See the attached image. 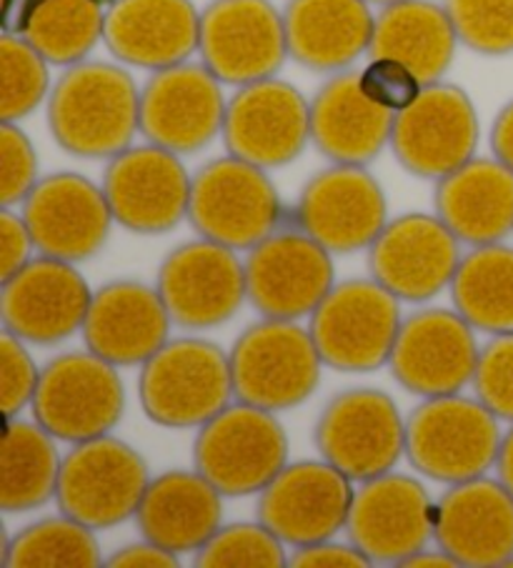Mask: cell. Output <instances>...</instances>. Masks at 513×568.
Returning a JSON list of instances; mask_svg holds the SVG:
<instances>
[{
  "label": "cell",
  "instance_id": "27",
  "mask_svg": "<svg viewBox=\"0 0 513 568\" xmlns=\"http://www.w3.org/2000/svg\"><path fill=\"white\" fill-rule=\"evenodd\" d=\"M171 323L158 288L138 281H113L93 293L83 338L88 351L113 366H143L168 344Z\"/></svg>",
  "mask_w": 513,
  "mask_h": 568
},
{
  "label": "cell",
  "instance_id": "44",
  "mask_svg": "<svg viewBox=\"0 0 513 568\" xmlns=\"http://www.w3.org/2000/svg\"><path fill=\"white\" fill-rule=\"evenodd\" d=\"M33 248L36 243L23 215L3 209V213H0V276H3V281L11 278L16 271H21L31 261Z\"/></svg>",
  "mask_w": 513,
  "mask_h": 568
},
{
  "label": "cell",
  "instance_id": "24",
  "mask_svg": "<svg viewBox=\"0 0 513 568\" xmlns=\"http://www.w3.org/2000/svg\"><path fill=\"white\" fill-rule=\"evenodd\" d=\"M23 221L41 256L78 263L103 248L115 221L105 191L86 175L56 173L23 201Z\"/></svg>",
  "mask_w": 513,
  "mask_h": 568
},
{
  "label": "cell",
  "instance_id": "19",
  "mask_svg": "<svg viewBox=\"0 0 513 568\" xmlns=\"http://www.w3.org/2000/svg\"><path fill=\"white\" fill-rule=\"evenodd\" d=\"M295 223L331 253L371 248L389 223L386 195L366 165L333 163L305 183Z\"/></svg>",
  "mask_w": 513,
  "mask_h": 568
},
{
  "label": "cell",
  "instance_id": "4",
  "mask_svg": "<svg viewBox=\"0 0 513 568\" xmlns=\"http://www.w3.org/2000/svg\"><path fill=\"white\" fill-rule=\"evenodd\" d=\"M189 219L201 239L251 251L283 223V205L265 169L225 155L193 175Z\"/></svg>",
  "mask_w": 513,
  "mask_h": 568
},
{
  "label": "cell",
  "instance_id": "51",
  "mask_svg": "<svg viewBox=\"0 0 513 568\" xmlns=\"http://www.w3.org/2000/svg\"><path fill=\"white\" fill-rule=\"evenodd\" d=\"M369 3H381V6H389V3H396V0H369Z\"/></svg>",
  "mask_w": 513,
  "mask_h": 568
},
{
  "label": "cell",
  "instance_id": "12",
  "mask_svg": "<svg viewBox=\"0 0 513 568\" xmlns=\"http://www.w3.org/2000/svg\"><path fill=\"white\" fill-rule=\"evenodd\" d=\"M199 53L221 83L273 78L289 58L283 13L271 0H213L201 13Z\"/></svg>",
  "mask_w": 513,
  "mask_h": 568
},
{
  "label": "cell",
  "instance_id": "43",
  "mask_svg": "<svg viewBox=\"0 0 513 568\" xmlns=\"http://www.w3.org/2000/svg\"><path fill=\"white\" fill-rule=\"evenodd\" d=\"M359 81L363 93L391 113L406 111L423 91L421 78L393 58H371L369 65L359 73Z\"/></svg>",
  "mask_w": 513,
  "mask_h": 568
},
{
  "label": "cell",
  "instance_id": "50",
  "mask_svg": "<svg viewBox=\"0 0 513 568\" xmlns=\"http://www.w3.org/2000/svg\"><path fill=\"white\" fill-rule=\"evenodd\" d=\"M401 566H406V568H421V566H431V568H453V566H459V564L453 561V558H451L449 554H443L441 548H439V551H426V548H423V551H419L416 556H411L409 561H403Z\"/></svg>",
  "mask_w": 513,
  "mask_h": 568
},
{
  "label": "cell",
  "instance_id": "39",
  "mask_svg": "<svg viewBox=\"0 0 513 568\" xmlns=\"http://www.w3.org/2000/svg\"><path fill=\"white\" fill-rule=\"evenodd\" d=\"M459 41L481 55L513 53V0H443Z\"/></svg>",
  "mask_w": 513,
  "mask_h": 568
},
{
  "label": "cell",
  "instance_id": "1",
  "mask_svg": "<svg viewBox=\"0 0 513 568\" xmlns=\"http://www.w3.org/2000/svg\"><path fill=\"white\" fill-rule=\"evenodd\" d=\"M48 123L63 151L78 159H113L141 131V91L121 65L83 61L53 85Z\"/></svg>",
  "mask_w": 513,
  "mask_h": 568
},
{
  "label": "cell",
  "instance_id": "21",
  "mask_svg": "<svg viewBox=\"0 0 513 568\" xmlns=\"http://www.w3.org/2000/svg\"><path fill=\"white\" fill-rule=\"evenodd\" d=\"M221 81L203 63H179L153 71L141 91V133L173 153H195L223 133Z\"/></svg>",
  "mask_w": 513,
  "mask_h": 568
},
{
  "label": "cell",
  "instance_id": "32",
  "mask_svg": "<svg viewBox=\"0 0 513 568\" xmlns=\"http://www.w3.org/2000/svg\"><path fill=\"white\" fill-rule=\"evenodd\" d=\"M456 43L459 36L446 8L433 0H396L376 16L371 58L401 61L429 85L449 71Z\"/></svg>",
  "mask_w": 513,
  "mask_h": 568
},
{
  "label": "cell",
  "instance_id": "3",
  "mask_svg": "<svg viewBox=\"0 0 513 568\" xmlns=\"http://www.w3.org/2000/svg\"><path fill=\"white\" fill-rule=\"evenodd\" d=\"M138 396L158 426L193 428L231 406V356L203 338H175L141 368Z\"/></svg>",
  "mask_w": 513,
  "mask_h": 568
},
{
  "label": "cell",
  "instance_id": "2",
  "mask_svg": "<svg viewBox=\"0 0 513 568\" xmlns=\"http://www.w3.org/2000/svg\"><path fill=\"white\" fill-rule=\"evenodd\" d=\"M499 416L461 394L423 398L406 418V456L421 476L461 484L496 468Z\"/></svg>",
  "mask_w": 513,
  "mask_h": 568
},
{
  "label": "cell",
  "instance_id": "41",
  "mask_svg": "<svg viewBox=\"0 0 513 568\" xmlns=\"http://www.w3.org/2000/svg\"><path fill=\"white\" fill-rule=\"evenodd\" d=\"M41 371L26 348V341L13 336L11 331H3L0 336V406L3 418L11 420L26 406L33 404Z\"/></svg>",
  "mask_w": 513,
  "mask_h": 568
},
{
  "label": "cell",
  "instance_id": "30",
  "mask_svg": "<svg viewBox=\"0 0 513 568\" xmlns=\"http://www.w3.org/2000/svg\"><path fill=\"white\" fill-rule=\"evenodd\" d=\"M436 215L466 246L503 243L513 233V171L493 159H471L439 181Z\"/></svg>",
  "mask_w": 513,
  "mask_h": 568
},
{
  "label": "cell",
  "instance_id": "14",
  "mask_svg": "<svg viewBox=\"0 0 513 568\" xmlns=\"http://www.w3.org/2000/svg\"><path fill=\"white\" fill-rule=\"evenodd\" d=\"M243 263L249 301L265 318L311 316L335 286L331 251L301 229H279L253 246Z\"/></svg>",
  "mask_w": 513,
  "mask_h": 568
},
{
  "label": "cell",
  "instance_id": "36",
  "mask_svg": "<svg viewBox=\"0 0 513 568\" xmlns=\"http://www.w3.org/2000/svg\"><path fill=\"white\" fill-rule=\"evenodd\" d=\"M3 564L16 568H93L101 566V548L93 528L63 514L18 531L6 546Z\"/></svg>",
  "mask_w": 513,
  "mask_h": 568
},
{
  "label": "cell",
  "instance_id": "8",
  "mask_svg": "<svg viewBox=\"0 0 513 568\" xmlns=\"http://www.w3.org/2000/svg\"><path fill=\"white\" fill-rule=\"evenodd\" d=\"M151 484L143 456L113 436L73 444L61 462L56 501L88 528H111L138 514Z\"/></svg>",
  "mask_w": 513,
  "mask_h": 568
},
{
  "label": "cell",
  "instance_id": "28",
  "mask_svg": "<svg viewBox=\"0 0 513 568\" xmlns=\"http://www.w3.org/2000/svg\"><path fill=\"white\" fill-rule=\"evenodd\" d=\"M393 121L363 93L359 73H335L311 101V141L333 163H371L391 143Z\"/></svg>",
  "mask_w": 513,
  "mask_h": 568
},
{
  "label": "cell",
  "instance_id": "40",
  "mask_svg": "<svg viewBox=\"0 0 513 568\" xmlns=\"http://www.w3.org/2000/svg\"><path fill=\"white\" fill-rule=\"evenodd\" d=\"M473 388L483 406L513 424V333H499L481 346Z\"/></svg>",
  "mask_w": 513,
  "mask_h": 568
},
{
  "label": "cell",
  "instance_id": "20",
  "mask_svg": "<svg viewBox=\"0 0 513 568\" xmlns=\"http://www.w3.org/2000/svg\"><path fill=\"white\" fill-rule=\"evenodd\" d=\"M353 496L351 478L329 462L289 464L261 491L259 521L285 546L329 541L346 528Z\"/></svg>",
  "mask_w": 513,
  "mask_h": 568
},
{
  "label": "cell",
  "instance_id": "6",
  "mask_svg": "<svg viewBox=\"0 0 513 568\" xmlns=\"http://www.w3.org/2000/svg\"><path fill=\"white\" fill-rule=\"evenodd\" d=\"M235 398L265 410H285L313 396L323 358L309 328L295 321L263 318L231 351Z\"/></svg>",
  "mask_w": 513,
  "mask_h": 568
},
{
  "label": "cell",
  "instance_id": "17",
  "mask_svg": "<svg viewBox=\"0 0 513 568\" xmlns=\"http://www.w3.org/2000/svg\"><path fill=\"white\" fill-rule=\"evenodd\" d=\"M191 185L179 153L155 143L113 155L103 175L115 223L133 233H165L189 219Z\"/></svg>",
  "mask_w": 513,
  "mask_h": 568
},
{
  "label": "cell",
  "instance_id": "25",
  "mask_svg": "<svg viewBox=\"0 0 513 568\" xmlns=\"http://www.w3.org/2000/svg\"><path fill=\"white\" fill-rule=\"evenodd\" d=\"M436 544L459 566L491 568L513 561V494L499 478L451 484L436 501Z\"/></svg>",
  "mask_w": 513,
  "mask_h": 568
},
{
  "label": "cell",
  "instance_id": "11",
  "mask_svg": "<svg viewBox=\"0 0 513 568\" xmlns=\"http://www.w3.org/2000/svg\"><path fill=\"white\" fill-rule=\"evenodd\" d=\"M479 115L466 91L451 83L423 85L406 111L396 113L391 149L419 179L441 181L476 159Z\"/></svg>",
  "mask_w": 513,
  "mask_h": 568
},
{
  "label": "cell",
  "instance_id": "47",
  "mask_svg": "<svg viewBox=\"0 0 513 568\" xmlns=\"http://www.w3.org/2000/svg\"><path fill=\"white\" fill-rule=\"evenodd\" d=\"M491 149L501 163L513 171V101L501 108L491 129Z\"/></svg>",
  "mask_w": 513,
  "mask_h": 568
},
{
  "label": "cell",
  "instance_id": "10",
  "mask_svg": "<svg viewBox=\"0 0 513 568\" xmlns=\"http://www.w3.org/2000/svg\"><path fill=\"white\" fill-rule=\"evenodd\" d=\"M323 462L351 481H369L396 468L406 456V420L393 398L376 388H351L333 396L315 424Z\"/></svg>",
  "mask_w": 513,
  "mask_h": 568
},
{
  "label": "cell",
  "instance_id": "33",
  "mask_svg": "<svg viewBox=\"0 0 513 568\" xmlns=\"http://www.w3.org/2000/svg\"><path fill=\"white\" fill-rule=\"evenodd\" d=\"M53 436L38 420H6L0 458V506L6 514L31 511L56 496L61 462Z\"/></svg>",
  "mask_w": 513,
  "mask_h": 568
},
{
  "label": "cell",
  "instance_id": "46",
  "mask_svg": "<svg viewBox=\"0 0 513 568\" xmlns=\"http://www.w3.org/2000/svg\"><path fill=\"white\" fill-rule=\"evenodd\" d=\"M179 554L168 551V548L158 546L153 541H145L143 544H131L121 548V551H115L111 558H108L105 566H113V568H173L179 566Z\"/></svg>",
  "mask_w": 513,
  "mask_h": 568
},
{
  "label": "cell",
  "instance_id": "42",
  "mask_svg": "<svg viewBox=\"0 0 513 568\" xmlns=\"http://www.w3.org/2000/svg\"><path fill=\"white\" fill-rule=\"evenodd\" d=\"M38 183V161L33 143L16 123L0 125V203L11 209L23 203Z\"/></svg>",
  "mask_w": 513,
  "mask_h": 568
},
{
  "label": "cell",
  "instance_id": "9",
  "mask_svg": "<svg viewBox=\"0 0 513 568\" xmlns=\"http://www.w3.org/2000/svg\"><path fill=\"white\" fill-rule=\"evenodd\" d=\"M33 418L56 440L81 444L111 434L125 408V388L118 366L95 356L63 354L41 371Z\"/></svg>",
  "mask_w": 513,
  "mask_h": 568
},
{
  "label": "cell",
  "instance_id": "34",
  "mask_svg": "<svg viewBox=\"0 0 513 568\" xmlns=\"http://www.w3.org/2000/svg\"><path fill=\"white\" fill-rule=\"evenodd\" d=\"M453 308L473 328L513 333V248L503 243L473 246L451 281Z\"/></svg>",
  "mask_w": 513,
  "mask_h": 568
},
{
  "label": "cell",
  "instance_id": "23",
  "mask_svg": "<svg viewBox=\"0 0 513 568\" xmlns=\"http://www.w3.org/2000/svg\"><path fill=\"white\" fill-rule=\"evenodd\" d=\"M93 293L76 263L41 256L3 281V328L26 344H58L83 331Z\"/></svg>",
  "mask_w": 513,
  "mask_h": 568
},
{
  "label": "cell",
  "instance_id": "35",
  "mask_svg": "<svg viewBox=\"0 0 513 568\" xmlns=\"http://www.w3.org/2000/svg\"><path fill=\"white\" fill-rule=\"evenodd\" d=\"M103 0H38L16 26L48 63L76 65L83 63L105 33Z\"/></svg>",
  "mask_w": 513,
  "mask_h": 568
},
{
  "label": "cell",
  "instance_id": "31",
  "mask_svg": "<svg viewBox=\"0 0 513 568\" xmlns=\"http://www.w3.org/2000/svg\"><path fill=\"white\" fill-rule=\"evenodd\" d=\"M223 494L199 471L151 478L135 521L143 538L173 554L199 551L223 521Z\"/></svg>",
  "mask_w": 513,
  "mask_h": 568
},
{
  "label": "cell",
  "instance_id": "18",
  "mask_svg": "<svg viewBox=\"0 0 513 568\" xmlns=\"http://www.w3.org/2000/svg\"><path fill=\"white\" fill-rule=\"evenodd\" d=\"M155 288L175 326L195 331L221 326L249 298L245 263L233 248L209 239L183 243L168 253Z\"/></svg>",
  "mask_w": 513,
  "mask_h": 568
},
{
  "label": "cell",
  "instance_id": "29",
  "mask_svg": "<svg viewBox=\"0 0 513 568\" xmlns=\"http://www.w3.org/2000/svg\"><path fill=\"white\" fill-rule=\"evenodd\" d=\"M283 23L293 61L311 71L341 73L371 53L376 16L369 0H289Z\"/></svg>",
  "mask_w": 513,
  "mask_h": 568
},
{
  "label": "cell",
  "instance_id": "38",
  "mask_svg": "<svg viewBox=\"0 0 513 568\" xmlns=\"http://www.w3.org/2000/svg\"><path fill=\"white\" fill-rule=\"evenodd\" d=\"M285 564V544L263 521L221 526L195 551V566L205 568H279Z\"/></svg>",
  "mask_w": 513,
  "mask_h": 568
},
{
  "label": "cell",
  "instance_id": "45",
  "mask_svg": "<svg viewBox=\"0 0 513 568\" xmlns=\"http://www.w3.org/2000/svg\"><path fill=\"white\" fill-rule=\"evenodd\" d=\"M289 564L293 568H366L373 561L356 544H335L329 538V541L295 548Z\"/></svg>",
  "mask_w": 513,
  "mask_h": 568
},
{
  "label": "cell",
  "instance_id": "15",
  "mask_svg": "<svg viewBox=\"0 0 513 568\" xmlns=\"http://www.w3.org/2000/svg\"><path fill=\"white\" fill-rule=\"evenodd\" d=\"M346 531L373 564L401 566L436 534V501L419 478L389 471L361 481Z\"/></svg>",
  "mask_w": 513,
  "mask_h": 568
},
{
  "label": "cell",
  "instance_id": "26",
  "mask_svg": "<svg viewBox=\"0 0 513 568\" xmlns=\"http://www.w3.org/2000/svg\"><path fill=\"white\" fill-rule=\"evenodd\" d=\"M103 41L118 61L163 71L199 51L201 13L191 0H113Z\"/></svg>",
  "mask_w": 513,
  "mask_h": 568
},
{
  "label": "cell",
  "instance_id": "13",
  "mask_svg": "<svg viewBox=\"0 0 513 568\" xmlns=\"http://www.w3.org/2000/svg\"><path fill=\"white\" fill-rule=\"evenodd\" d=\"M479 356L476 328L456 308H426L403 318L389 366L403 388L433 398L473 384Z\"/></svg>",
  "mask_w": 513,
  "mask_h": 568
},
{
  "label": "cell",
  "instance_id": "16",
  "mask_svg": "<svg viewBox=\"0 0 513 568\" xmlns=\"http://www.w3.org/2000/svg\"><path fill=\"white\" fill-rule=\"evenodd\" d=\"M223 141L235 159L279 169L299 159L311 141V103L275 75L241 85L225 105Z\"/></svg>",
  "mask_w": 513,
  "mask_h": 568
},
{
  "label": "cell",
  "instance_id": "37",
  "mask_svg": "<svg viewBox=\"0 0 513 568\" xmlns=\"http://www.w3.org/2000/svg\"><path fill=\"white\" fill-rule=\"evenodd\" d=\"M0 119L16 123L31 115L48 93V61L18 33L0 41Z\"/></svg>",
  "mask_w": 513,
  "mask_h": 568
},
{
  "label": "cell",
  "instance_id": "49",
  "mask_svg": "<svg viewBox=\"0 0 513 568\" xmlns=\"http://www.w3.org/2000/svg\"><path fill=\"white\" fill-rule=\"evenodd\" d=\"M38 0H3V31L13 33L21 18L28 13V8L36 6ZM103 3H113V0H103Z\"/></svg>",
  "mask_w": 513,
  "mask_h": 568
},
{
  "label": "cell",
  "instance_id": "48",
  "mask_svg": "<svg viewBox=\"0 0 513 568\" xmlns=\"http://www.w3.org/2000/svg\"><path fill=\"white\" fill-rule=\"evenodd\" d=\"M496 476H499V481L513 494V426L509 428V434H503V438H501V448H499V458H496Z\"/></svg>",
  "mask_w": 513,
  "mask_h": 568
},
{
  "label": "cell",
  "instance_id": "7",
  "mask_svg": "<svg viewBox=\"0 0 513 568\" xmlns=\"http://www.w3.org/2000/svg\"><path fill=\"white\" fill-rule=\"evenodd\" d=\"M401 306L376 278L335 283L311 313V336L325 366L335 371H376L389 364L401 331Z\"/></svg>",
  "mask_w": 513,
  "mask_h": 568
},
{
  "label": "cell",
  "instance_id": "22",
  "mask_svg": "<svg viewBox=\"0 0 513 568\" xmlns=\"http://www.w3.org/2000/svg\"><path fill=\"white\" fill-rule=\"evenodd\" d=\"M461 241L439 215L406 213L389 221L371 243V273L399 301H431L451 288L461 263Z\"/></svg>",
  "mask_w": 513,
  "mask_h": 568
},
{
  "label": "cell",
  "instance_id": "5",
  "mask_svg": "<svg viewBox=\"0 0 513 568\" xmlns=\"http://www.w3.org/2000/svg\"><path fill=\"white\" fill-rule=\"evenodd\" d=\"M193 456L195 471L223 496H251L289 466V436L273 410L239 400L205 420Z\"/></svg>",
  "mask_w": 513,
  "mask_h": 568
}]
</instances>
